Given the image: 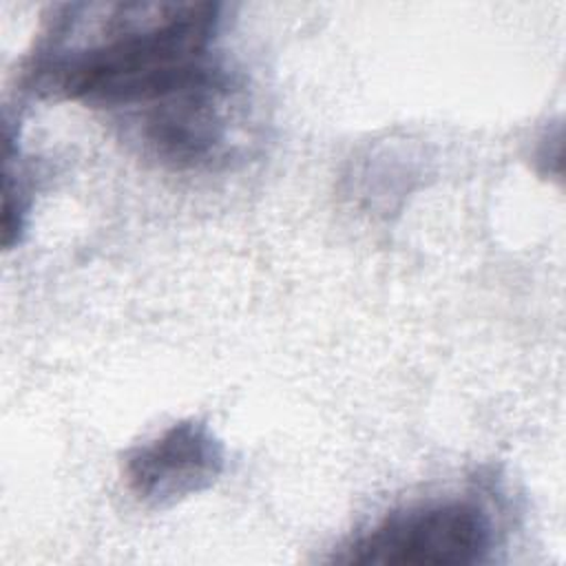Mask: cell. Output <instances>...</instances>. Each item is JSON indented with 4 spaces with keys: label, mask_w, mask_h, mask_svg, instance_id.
<instances>
[{
    "label": "cell",
    "mask_w": 566,
    "mask_h": 566,
    "mask_svg": "<svg viewBox=\"0 0 566 566\" xmlns=\"http://www.w3.org/2000/svg\"><path fill=\"white\" fill-rule=\"evenodd\" d=\"M232 80L221 64L184 91L135 113L148 153L172 168L210 164L228 137L226 108Z\"/></svg>",
    "instance_id": "3"
},
{
    "label": "cell",
    "mask_w": 566,
    "mask_h": 566,
    "mask_svg": "<svg viewBox=\"0 0 566 566\" xmlns=\"http://www.w3.org/2000/svg\"><path fill=\"white\" fill-rule=\"evenodd\" d=\"M223 447L197 420L170 424L126 455L128 489L148 506H168L214 484L223 471Z\"/></svg>",
    "instance_id": "4"
},
{
    "label": "cell",
    "mask_w": 566,
    "mask_h": 566,
    "mask_svg": "<svg viewBox=\"0 0 566 566\" xmlns=\"http://www.w3.org/2000/svg\"><path fill=\"white\" fill-rule=\"evenodd\" d=\"M217 2H93L51 11L33 53V88L99 108L139 113L219 62Z\"/></svg>",
    "instance_id": "1"
},
{
    "label": "cell",
    "mask_w": 566,
    "mask_h": 566,
    "mask_svg": "<svg viewBox=\"0 0 566 566\" xmlns=\"http://www.w3.org/2000/svg\"><path fill=\"white\" fill-rule=\"evenodd\" d=\"M491 548V522L469 500H442L387 515L345 546L338 562L382 566H469Z\"/></svg>",
    "instance_id": "2"
}]
</instances>
